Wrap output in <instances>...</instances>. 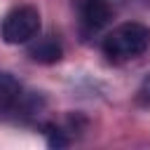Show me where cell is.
Returning a JSON list of instances; mask_svg holds the SVG:
<instances>
[{
    "instance_id": "1",
    "label": "cell",
    "mask_w": 150,
    "mask_h": 150,
    "mask_svg": "<svg viewBox=\"0 0 150 150\" xmlns=\"http://www.w3.org/2000/svg\"><path fill=\"white\" fill-rule=\"evenodd\" d=\"M148 47H150V28L136 21L120 23L103 40V54L117 63L141 56Z\"/></svg>"
},
{
    "instance_id": "2",
    "label": "cell",
    "mask_w": 150,
    "mask_h": 150,
    "mask_svg": "<svg viewBox=\"0 0 150 150\" xmlns=\"http://www.w3.org/2000/svg\"><path fill=\"white\" fill-rule=\"evenodd\" d=\"M40 33V12L33 5L9 9L0 23V35L7 45H26Z\"/></svg>"
},
{
    "instance_id": "3",
    "label": "cell",
    "mask_w": 150,
    "mask_h": 150,
    "mask_svg": "<svg viewBox=\"0 0 150 150\" xmlns=\"http://www.w3.org/2000/svg\"><path fill=\"white\" fill-rule=\"evenodd\" d=\"M80 16L89 30H98L110 21L112 9L105 0H80Z\"/></svg>"
},
{
    "instance_id": "4",
    "label": "cell",
    "mask_w": 150,
    "mask_h": 150,
    "mask_svg": "<svg viewBox=\"0 0 150 150\" xmlns=\"http://www.w3.org/2000/svg\"><path fill=\"white\" fill-rule=\"evenodd\" d=\"M63 49L54 38H38L30 47H28V56L38 63H56L61 59Z\"/></svg>"
},
{
    "instance_id": "5",
    "label": "cell",
    "mask_w": 150,
    "mask_h": 150,
    "mask_svg": "<svg viewBox=\"0 0 150 150\" xmlns=\"http://www.w3.org/2000/svg\"><path fill=\"white\" fill-rule=\"evenodd\" d=\"M21 96V87L19 82L7 75V73H0V108H12Z\"/></svg>"
},
{
    "instance_id": "6",
    "label": "cell",
    "mask_w": 150,
    "mask_h": 150,
    "mask_svg": "<svg viewBox=\"0 0 150 150\" xmlns=\"http://www.w3.org/2000/svg\"><path fill=\"white\" fill-rule=\"evenodd\" d=\"M47 136H49V145H52V148H54V145H56V148H61V145H66V143H68V141L63 138V134H61L59 129H54V127H47Z\"/></svg>"
}]
</instances>
